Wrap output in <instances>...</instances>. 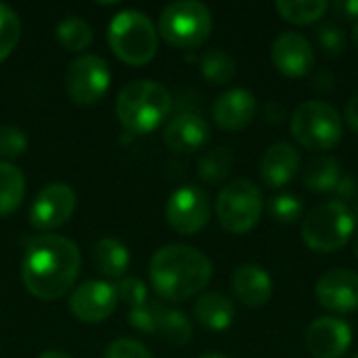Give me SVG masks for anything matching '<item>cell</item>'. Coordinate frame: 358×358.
I'll return each instance as SVG.
<instances>
[{"label": "cell", "instance_id": "obj_1", "mask_svg": "<svg viewBox=\"0 0 358 358\" xmlns=\"http://www.w3.org/2000/svg\"><path fill=\"white\" fill-rule=\"evenodd\" d=\"M80 264L82 256L73 241L61 235H40L25 245L21 281L34 298L59 300L73 287Z\"/></svg>", "mask_w": 358, "mask_h": 358}, {"label": "cell", "instance_id": "obj_2", "mask_svg": "<svg viewBox=\"0 0 358 358\" xmlns=\"http://www.w3.org/2000/svg\"><path fill=\"white\" fill-rule=\"evenodd\" d=\"M212 260L197 248L170 243L159 248L149 266L155 294L166 302H185L203 292L212 281Z\"/></svg>", "mask_w": 358, "mask_h": 358}, {"label": "cell", "instance_id": "obj_3", "mask_svg": "<svg viewBox=\"0 0 358 358\" xmlns=\"http://www.w3.org/2000/svg\"><path fill=\"white\" fill-rule=\"evenodd\" d=\"M170 90L155 80L128 82L115 101V113L130 134L153 132L170 113Z\"/></svg>", "mask_w": 358, "mask_h": 358}, {"label": "cell", "instance_id": "obj_4", "mask_svg": "<svg viewBox=\"0 0 358 358\" xmlns=\"http://www.w3.org/2000/svg\"><path fill=\"white\" fill-rule=\"evenodd\" d=\"M357 218L352 210L334 199L315 206L302 222V239L304 243L319 254H331L342 250L350 237L355 235Z\"/></svg>", "mask_w": 358, "mask_h": 358}, {"label": "cell", "instance_id": "obj_5", "mask_svg": "<svg viewBox=\"0 0 358 358\" xmlns=\"http://www.w3.org/2000/svg\"><path fill=\"white\" fill-rule=\"evenodd\" d=\"M107 38L111 50L128 65H145L157 52V29L153 21L136 8L113 15Z\"/></svg>", "mask_w": 358, "mask_h": 358}, {"label": "cell", "instance_id": "obj_6", "mask_svg": "<svg viewBox=\"0 0 358 358\" xmlns=\"http://www.w3.org/2000/svg\"><path fill=\"white\" fill-rule=\"evenodd\" d=\"M212 13L203 2L176 0L170 2L159 15L162 38L176 48H197L212 34Z\"/></svg>", "mask_w": 358, "mask_h": 358}, {"label": "cell", "instance_id": "obj_7", "mask_svg": "<svg viewBox=\"0 0 358 358\" xmlns=\"http://www.w3.org/2000/svg\"><path fill=\"white\" fill-rule=\"evenodd\" d=\"M294 138L313 151H327L342 141V115L325 101H304L292 115Z\"/></svg>", "mask_w": 358, "mask_h": 358}, {"label": "cell", "instance_id": "obj_8", "mask_svg": "<svg viewBox=\"0 0 358 358\" xmlns=\"http://www.w3.org/2000/svg\"><path fill=\"white\" fill-rule=\"evenodd\" d=\"M262 206V191L252 180L237 178L220 189L216 197V216L222 229L233 235H243L260 220Z\"/></svg>", "mask_w": 358, "mask_h": 358}, {"label": "cell", "instance_id": "obj_9", "mask_svg": "<svg viewBox=\"0 0 358 358\" xmlns=\"http://www.w3.org/2000/svg\"><path fill=\"white\" fill-rule=\"evenodd\" d=\"M111 84V71L103 57L80 55L73 59L65 73V88L73 103L94 105L105 96Z\"/></svg>", "mask_w": 358, "mask_h": 358}, {"label": "cell", "instance_id": "obj_10", "mask_svg": "<svg viewBox=\"0 0 358 358\" xmlns=\"http://www.w3.org/2000/svg\"><path fill=\"white\" fill-rule=\"evenodd\" d=\"M212 206L206 191L187 185L176 189L166 203V218L180 235H195L210 222Z\"/></svg>", "mask_w": 358, "mask_h": 358}, {"label": "cell", "instance_id": "obj_11", "mask_svg": "<svg viewBox=\"0 0 358 358\" xmlns=\"http://www.w3.org/2000/svg\"><path fill=\"white\" fill-rule=\"evenodd\" d=\"M76 210V193L65 182H48L44 185L31 208H29V222L40 231H52L65 224Z\"/></svg>", "mask_w": 358, "mask_h": 358}, {"label": "cell", "instance_id": "obj_12", "mask_svg": "<svg viewBox=\"0 0 358 358\" xmlns=\"http://www.w3.org/2000/svg\"><path fill=\"white\" fill-rule=\"evenodd\" d=\"M117 306L115 287L107 281H84L69 296V308L76 319L84 323H101L113 315Z\"/></svg>", "mask_w": 358, "mask_h": 358}, {"label": "cell", "instance_id": "obj_13", "mask_svg": "<svg viewBox=\"0 0 358 358\" xmlns=\"http://www.w3.org/2000/svg\"><path fill=\"white\" fill-rule=\"evenodd\" d=\"M352 344V329L338 317H319L306 331V346L315 358H342Z\"/></svg>", "mask_w": 358, "mask_h": 358}, {"label": "cell", "instance_id": "obj_14", "mask_svg": "<svg viewBox=\"0 0 358 358\" xmlns=\"http://www.w3.org/2000/svg\"><path fill=\"white\" fill-rule=\"evenodd\" d=\"M315 296L331 313H352L358 308V275L348 268H331L317 281Z\"/></svg>", "mask_w": 358, "mask_h": 358}, {"label": "cell", "instance_id": "obj_15", "mask_svg": "<svg viewBox=\"0 0 358 358\" xmlns=\"http://www.w3.org/2000/svg\"><path fill=\"white\" fill-rule=\"evenodd\" d=\"M271 59L283 76L302 78L310 73L315 65V50L306 36L298 31H283L271 46Z\"/></svg>", "mask_w": 358, "mask_h": 358}, {"label": "cell", "instance_id": "obj_16", "mask_svg": "<svg viewBox=\"0 0 358 358\" xmlns=\"http://www.w3.org/2000/svg\"><path fill=\"white\" fill-rule=\"evenodd\" d=\"M256 111H258L256 96L245 88L227 90L212 105L214 122L220 128L231 130V132H239V130L248 128L252 124V120L256 117Z\"/></svg>", "mask_w": 358, "mask_h": 358}, {"label": "cell", "instance_id": "obj_17", "mask_svg": "<svg viewBox=\"0 0 358 358\" xmlns=\"http://www.w3.org/2000/svg\"><path fill=\"white\" fill-rule=\"evenodd\" d=\"M210 138L208 122L197 113H176L164 128V143L176 153H193Z\"/></svg>", "mask_w": 358, "mask_h": 358}, {"label": "cell", "instance_id": "obj_18", "mask_svg": "<svg viewBox=\"0 0 358 358\" xmlns=\"http://www.w3.org/2000/svg\"><path fill=\"white\" fill-rule=\"evenodd\" d=\"M298 168L300 155L296 147H292L289 143H275L264 151L260 159V178L264 180V185L279 189L296 176Z\"/></svg>", "mask_w": 358, "mask_h": 358}, {"label": "cell", "instance_id": "obj_19", "mask_svg": "<svg viewBox=\"0 0 358 358\" xmlns=\"http://www.w3.org/2000/svg\"><path fill=\"white\" fill-rule=\"evenodd\" d=\"M233 289L245 306L260 308L273 298V279L262 266L243 264L233 275Z\"/></svg>", "mask_w": 358, "mask_h": 358}, {"label": "cell", "instance_id": "obj_20", "mask_svg": "<svg viewBox=\"0 0 358 358\" xmlns=\"http://www.w3.org/2000/svg\"><path fill=\"white\" fill-rule=\"evenodd\" d=\"M195 319L199 325L212 331H224L235 321V306L233 302L220 292H208L195 302Z\"/></svg>", "mask_w": 358, "mask_h": 358}, {"label": "cell", "instance_id": "obj_21", "mask_svg": "<svg viewBox=\"0 0 358 358\" xmlns=\"http://www.w3.org/2000/svg\"><path fill=\"white\" fill-rule=\"evenodd\" d=\"M92 258L96 268L101 271V275L109 277V279H122L124 273L130 266V252L128 248L113 239V237H103L94 243L92 250Z\"/></svg>", "mask_w": 358, "mask_h": 358}, {"label": "cell", "instance_id": "obj_22", "mask_svg": "<svg viewBox=\"0 0 358 358\" xmlns=\"http://www.w3.org/2000/svg\"><path fill=\"white\" fill-rule=\"evenodd\" d=\"M340 180H342V166L331 155H323V157L310 159L306 170H304V185H306V189L317 191V193L336 191Z\"/></svg>", "mask_w": 358, "mask_h": 358}, {"label": "cell", "instance_id": "obj_23", "mask_svg": "<svg viewBox=\"0 0 358 358\" xmlns=\"http://www.w3.org/2000/svg\"><path fill=\"white\" fill-rule=\"evenodd\" d=\"M25 197V176L10 164L0 162V218L10 216Z\"/></svg>", "mask_w": 358, "mask_h": 358}, {"label": "cell", "instance_id": "obj_24", "mask_svg": "<svg viewBox=\"0 0 358 358\" xmlns=\"http://www.w3.org/2000/svg\"><path fill=\"white\" fill-rule=\"evenodd\" d=\"M55 36H57L59 44L65 50H69V52H82L92 42V27L82 17L71 15V17H65V19H61L57 23Z\"/></svg>", "mask_w": 358, "mask_h": 358}, {"label": "cell", "instance_id": "obj_25", "mask_svg": "<svg viewBox=\"0 0 358 358\" xmlns=\"http://www.w3.org/2000/svg\"><path fill=\"white\" fill-rule=\"evenodd\" d=\"M327 2L325 0H279L275 2V8L279 10V15L296 25H308L319 21L325 10H327Z\"/></svg>", "mask_w": 358, "mask_h": 358}, {"label": "cell", "instance_id": "obj_26", "mask_svg": "<svg viewBox=\"0 0 358 358\" xmlns=\"http://www.w3.org/2000/svg\"><path fill=\"white\" fill-rule=\"evenodd\" d=\"M233 162H235V155L229 147L212 149V151L203 153L199 159V166H197L199 178L208 185H218L229 176Z\"/></svg>", "mask_w": 358, "mask_h": 358}, {"label": "cell", "instance_id": "obj_27", "mask_svg": "<svg viewBox=\"0 0 358 358\" xmlns=\"http://www.w3.org/2000/svg\"><path fill=\"white\" fill-rule=\"evenodd\" d=\"M235 61L229 52L220 48H210L201 55V73L210 84L224 86L235 78Z\"/></svg>", "mask_w": 358, "mask_h": 358}, {"label": "cell", "instance_id": "obj_28", "mask_svg": "<svg viewBox=\"0 0 358 358\" xmlns=\"http://www.w3.org/2000/svg\"><path fill=\"white\" fill-rule=\"evenodd\" d=\"M157 334L166 342H170L174 346H182V344H187L191 340L193 327H191V321L187 319L185 313L174 310V308H164V313L159 317Z\"/></svg>", "mask_w": 358, "mask_h": 358}, {"label": "cell", "instance_id": "obj_29", "mask_svg": "<svg viewBox=\"0 0 358 358\" xmlns=\"http://www.w3.org/2000/svg\"><path fill=\"white\" fill-rule=\"evenodd\" d=\"M21 38V21L17 17V13L0 2V61H4L17 46Z\"/></svg>", "mask_w": 358, "mask_h": 358}, {"label": "cell", "instance_id": "obj_30", "mask_svg": "<svg viewBox=\"0 0 358 358\" xmlns=\"http://www.w3.org/2000/svg\"><path fill=\"white\" fill-rule=\"evenodd\" d=\"M164 304L162 302H145L143 306L130 308L128 313V323L130 327L143 331V334H157V325H159V317L164 313Z\"/></svg>", "mask_w": 358, "mask_h": 358}, {"label": "cell", "instance_id": "obj_31", "mask_svg": "<svg viewBox=\"0 0 358 358\" xmlns=\"http://www.w3.org/2000/svg\"><path fill=\"white\" fill-rule=\"evenodd\" d=\"M268 212L271 216L277 220V222H296L302 212H304V206H302V199L296 197V195H289V193H283V195H277L271 199L268 203Z\"/></svg>", "mask_w": 358, "mask_h": 358}, {"label": "cell", "instance_id": "obj_32", "mask_svg": "<svg viewBox=\"0 0 358 358\" xmlns=\"http://www.w3.org/2000/svg\"><path fill=\"white\" fill-rule=\"evenodd\" d=\"M27 151V136L17 126H0V157L15 159Z\"/></svg>", "mask_w": 358, "mask_h": 358}, {"label": "cell", "instance_id": "obj_33", "mask_svg": "<svg viewBox=\"0 0 358 358\" xmlns=\"http://www.w3.org/2000/svg\"><path fill=\"white\" fill-rule=\"evenodd\" d=\"M113 287H115L117 300H122L130 308L143 306L147 302V285L138 277H122Z\"/></svg>", "mask_w": 358, "mask_h": 358}, {"label": "cell", "instance_id": "obj_34", "mask_svg": "<svg viewBox=\"0 0 358 358\" xmlns=\"http://www.w3.org/2000/svg\"><path fill=\"white\" fill-rule=\"evenodd\" d=\"M317 40H319V46L323 48L325 55H331V57H338L346 50V34L344 29H340L338 25H321L317 29Z\"/></svg>", "mask_w": 358, "mask_h": 358}, {"label": "cell", "instance_id": "obj_35", "mask_svg": "<svg viewBox=\"0 0 358 358\" xmlns=\"http://www.w3.org/2000/svg\"><path fill=\"white\" fill-rule=\"evenodd\" d=\"M105 358H153L149 348L136 340L130 338H120L111 342L105 350Z\"/></svg>", "mask_w": 358, "mask_h": 358}, {"label": "cell", "instance_id": "obj_36", "mask_svg": "<svg viewBox=\"0 0 358 358\" xmlns=\"http://www.w3.org/2000/svg\"><path fill=\"white\" fill-rule=\"evenodd\" d=\"M357 180L352 178V176H342V180H340V185L336 187V193H338V201H348V199H352V197H357Z\"/></svg>", "mask_w": 358, "mask_h": 358}, {"label": "cell", "instance_id": "obj_37", "mask_svg": "<svg viewBox=\"0 0 358 358\" xmlns=\"http://www.w3.org/2000/svg\"><path fill=\"white\" fill-rule=\"evenodd\" d=\"M334 10L342 19H348V21L357 19L358 21V0H338Z\"/></svg>", "mask_w": 358, "mask_h": 358}, {"label": "cell", "instance_id": "obj_38", "mask_svg": "<svg viewBox=\"0 0 358 358\" xmlns=\"http://www.w3.org/2000/svg\"><path fill=\"white\" fill-rule=\"evenodd\" d=\"M344 117H346V124L355 130L358 134V92L346 103V109H344Z\"/></svg>", "mask_w": 358, "mask_h": 358}, {"label": "cell", "instance_id": "obj_39", "mask_svg": "<svg viewBox=\"0 0 358 358\" xmlns=\"http://www.w3.org/2000/svg\"><path fill=\"white\" fill-rule=\"evenodd\" d=\"M266 117H268V122H277L279 124L285 117V109L281 105H277V103H268L266 105Z\"/></svg>", "mask_w": 358, "mask_h": 358}, {"label": "cell", "instance_id": "obj_40", "mask_svg": "<svg viewBox=\"0 0 358 358\" xmlns=\"http://www.w3.org/2000/svg\"><path fill=\"white\" fill-rule=\"evenodd\" d=\"M38 358H71L67 357L65 352H61V350H46V352H42Z\"/></svg>", "mask_w": 358, "mask_h": 358}, {"label": "cell", "instance_id": "obj_41", "mask_svg": "<svg viewBox=\"0 0 358 358\" xmlns=\"http://www.w3.org/2000/svg\"><path fill=\"white\" fill-rule=\"evenodd\" d=\"M352 40H355V44H357L358 48V21L355 23V27H352Z\"/></svg>", "mask_w": 358, "mask_h": 358}, {"label": "cell", "instance_id": "obj_42", "mask_svg": "<svg viewBox=\"0 0 358 358\" xmlns=\"http://www.w3.org/2000/svg\"><path fill=\"white\" fill-rule=\"evenodd\" d=\"M355 256H357V260H358V233L355 235Z\"/></svg>", "mask_w": 358, "mask_h": 358}, {"label": "cell", "instance_id": "obj_43", "mask_svg": "<svg viewBox=\"0 0 358 358\" xmlns=\"http://www.w3.org/2000/svg\"><path fill=\"white\" fill-rule=\"evenodd\" d=\"M201 358H227V357H222V355H206V357H201Z\"/></svg>", "mask_w": 358, "mask_h": 358}, {"label": "cell", "instance_id": "obj_44", "mask_svg": "<svg viewBox=\"0 0 358 358\" xmlns=\"http://www.w3.org/2000/svg\"><path fill=\"white\" fill-rule=\"evenodd\" d=\"M352 214H355V218L358 220V203H357V208H355V212H352Z\"/></svg>", "mask_w": 358, "mask_h": 358}, {"label": "cell", "instance_id": "obj_45", "mask_svg": "<svg viewBox=\"0 0 358 358\" xmlns=\"http://www.w3.org/2000/svg\"><path fill=\"white\" fill-rule=\"evenodd\" d=\"M355 358H358V355H357V357H355Z\"/></svg>", "mask_w": 358, "mask_h": 358}]
</instances>
